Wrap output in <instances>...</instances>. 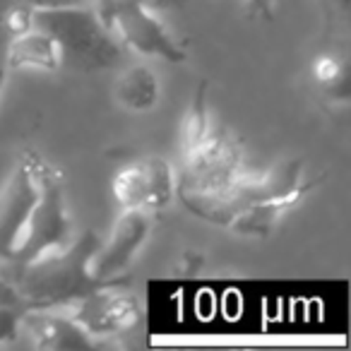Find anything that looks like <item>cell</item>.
I'll use <instances>...</instances> for the list:
<instances>
[{"label": "cell", "mask_w": 351, "mask_h": 351, "mask_svg": "<svg viewBox=\"0 0 351 351\" xmlns=\"http://www.w3.org/2000/svg\"><path fill=\"white\" fill-rule=\"evenodd\" d=\"M99 241L101 239L87 229L60 248L27 263H10L5 274L15 282L29 308H65L104 284L92 272Z\"/></svg>", "instance_id": "obj_1"}, {"label": "cell", "mask_w": 351, "mask_h": 351, "mask_svg": "<svg viewBox=\"0 0 351 351\" xmlns=\"http://www.w3.org/2000/svg\"><path fill=\"white\" fill-rule=\"evenodd\" d=\"M32 27L46 32L56 41L63 63L82 73L108 70L121 60L123 46L108 29L97 8L63 5L32 10Z\"/></svg>", "instance_id": "obj_2"}, {"label": "cell", "mask_w": 351, "mask_h": 351, "mask_svg": "<svg viewBox=\"0 0 351 351\" xmlns=\"http://www.w3.org/2000/svg\"><path fill=\"white\" fill-rule=\"evenodd\" d=\"M70 239H73V221H70L68 202H65L63 178L44 159L39 169V193L12 245L8 263H27L36 255L60 248Z\"/></svg>", "instance_id": "obj_3"}, {"label": "cell", "mask_w": 351, "mask_h": 351, "mask_svg": "<svg viewBox=\"0 0 351 351\" xmlns=\"http://www.w3.org/2000/svg\"><path fill=\"white\" fill-rule=\"evenodd\" d=\"M111 195L118 210L159 215L176 200V171L164 156H137L116 171Z\"/></svg>", "instance_id": "obj_4"}, {"label": "cell", "mask_w": 351, "mask_h": 351, "mask_svg": "<svg viewBox=\"0 0 351 351\" xmlns=\"http://www.w3.org/2000/svg\"><path fill=\"white\" fill-rule=\"evenodd\" d=\"M99 15L104 17L118 44L145 56V58H159L166 63H183L188 58L183 44L173 39V34L166 29L161 17L152 8L128 3V5L101 10Z\"/></svg>", "instance_id": "obj_5"}, {"label": "cell", "mask_w": 351, "mask_h": 351, "mask_svg": "<svg viewBox=\"0 0 351 351\" xmlns=\"http://www.w3.org/2000/svg\"><path fill=\"white\" fill-rule=\"evenodd\" d=\"M65 311L92 339L123 335L140 320V301L130 289L123 287L121 279L99 284L82 298L65 306Z\"/></svg>", "instance_id": "obj_6"}, {"label": "cell", "mask_w": 351, "mask_h": 351, "mask_svg": "<svg viewBox=\"0 0 351 351\" xmlns=\"http://www.w3.org/2000/svg\"><path fill=\"white\" fill-rule=\"evenodd\" d=\"M41 161L44 159L34 152L22 154L0 186V258L3 260L10 258L12 245L36 200Z\"/></svg>", "instance_id": "obj_7"}, {"label": "cell", "mask_w": 351, "mask_h": 351, "mask_svg": "<svg viewBox=\"0 0 351 351\" xmlns=\"http://www.w3.org/2000/svg\"><path fill=\"white\" fill-rule=\"evenodd\" d=\"M152 219L140 210H121L113 219L106 241H99V248L92 258V272L99 282H116L128 272L132 260L145 248L152 234Z\"/></svg>", "instance_id": "obj_8"}, {"label": "cell", "mask_w": 351, "mask_h": 351, "mask_svg": "<svg viewBox=\"0 0 351 351\" xmlns=\"http://www.w3.org/2000/svg\"><path fill=\"white\" fill-rule=\"evenodd\" d=\"M20 335L39 351H84L99 346L63 308H29L22 315Z\"/></svg>", "instance_id": "obj_9"}, {"label": "cell", "mask_w": 351, "mask_h": 351, "mask_svg": "<svg viewBox=\"0 0 351 351\" xmlns=\"http://www.w3.org/2000/svg\"><path fill=\"white\" fill-rule=\"evenodd\" d=\"M317 183H320V178H317V181H306L296 193H291V195L250 202V205H245L243 210L231 219V224L226 226V229L236 236H253V239L258 236V239H267V236H272L274 229L282 224L284 217L291 210H296V207L306 200L308 193L315 191Z\"/></svg>", "instance_id": "obj_10"}, {"label": "cell", "mask_w": 351, "mask_h": 351, "mask_svg": "<svg viewBox=\"0 0 351 351\" xmlns=\"http://www.w3.org/2000/svg\"><path fill=\"white\" fill-rule=\"evenodd\" d=\"M3 56H5L8 68H15V70L53 73V70H58L63 65V58H60V51L56 46V41L46 32L36 29V27L8 39Z\"/></svg>", "instance_id": "obj_11"}, {"label": "cell", "mask_w": 351, "mask_h": 351, "mask_svg": "<svg viewBox=\"0 0 351 351\" xmlns=\"http://www.w3.org/2000/svg\"><path fill=\"white\" fill-rule=\"evenodd\" d=\"M161 84L147 63H132L118 73L113 82V99L132 113H147L159 104Z\"/></svg>", "instance_id": "obj_12"}, {"label": "cell", "mask_w": 351, "mask_h": 351, "mask_svg": "<svg viewBox=\"0 0 351 351\" xmlns=\"http://www.w3.org/2000/svg\"><path fill=\"white\" fill-rule=\"evenodd\" d=\"M212 130L210 121V106H207V82H200V87L193 94L191 106L186 108L181 118V125H178V152L188 154L193 152Z\"/></svg>", "instance_id": "obj_13"}, {"label": "cell", "mask_w": 351, "mask_h": 351, "mask_svg": "<svg viewBox=\"0 0 351 351\" xmlns=\"http://www.w3.org/2000/svg\"><path fill=\"white\" fill-rule=\"evenodd\" d=\"M311 75L315 84L330 97H346V63L335 53H320L313 58Z\"/></svg>", "instance_id": "obj_14"}, {"label": "cell", "mask_w": 351, "mask_h": 351, "mask_svg": "<svg viewBox=\"0 0 351 351\" xmlns=\"http://www.w3.org/2000/svg\"><path fill=\"white\" fill-rule=\"evenodd\" d=\"M27 311H15V308H0V346L12 344L20 337L22 315Z\"/></svg>", "instance_id": "obj_15"}, {"label": "cell", "mask_w": 351, "mask_h": 351, "mask_svg": "<svg viewBox=\"0 0 351 351\" xmlns=\"http://www.w3.org/2000/svg\"><path fill=\"white\" fill-rule=\"evenodd\" d=\"M0 308H15V311H29L25 296L20 293V289L15 287L10 277L5 272H0Z\"/></svg>", "instance_id": "obj_16"}, {"label": "cell", "mask_w": 351, "mask_h": 351, "mask_svg": "<svg viewBox=\"0 0 351 351\" xmlns=\"http://www.w3.org/2000/svg\"><path fill=\"white\" fill-rule=\"evenodd\" d=\"M128 3H135V5H145L152 8V10H169V8H178L183 0H99V8L97 10H108V8H116V5H128Z\"/></svg>", "instance_id": "obj_17"}, {"label": "cell", "mask_w": 351, "mask_h": 351, "mask_svg": "<svg viewBox=\"0 0 351 351\" xmlns=\"http://www.w3.org/2000/svg\"><path fill=\"white\" fill-rule=\"evenodd\" d=\"M243 3L250 17H255V20H272L274 8H277L279 0H243Z\"/></svg>", "instance_id": "obj_18"}, {"label": "cell", "mask_w": 351, "mask_h": 351, "mask_svg": "<svg viewBox=\"0 0 351 351\" xmlns=\"http://www.w3.org/2000/svg\"><path fill=\"white\" fill-rule=\"evenodd\" d=\"M22 5L32 8V10H46V8H63V5H80L84 0H17Z\"/></svg>", "instance_id": "obj_19"}, {"label": "cell", "mask_w": 351, "mask_h": 351, "mask_svg": "<svg viewBox=\"0 0 351 351\" xmlns=\"http://www.w3.org/2000/svg\"><path fill=\"white\" fill-rule=\"evenodd\" d=\"M332 8L337 10V15H341V20H346V15H349V0H327Z\"/></svg>", "instance_id": "obj_20"}, {"label": "cell", "mask_w": 351, "mask_h": 351, "mask_svg": "<svg viewBox=\"0 0 351 351\" xmlns=\"http://www.w3.org/2000/svg\"><path fill=\"white\" fill-rule=\"evenodd\" d=\"M5 80H8V63H5V56L0 51V94L5 89Z\"/></svg>", "instance_id": "obj_21"}, {"label": "cell", "mask_w": 351, "mask_h": 351, "mask_svg": "<svg viewBox=\"0 0 351 351\" xmlns=\"http://www.w3.org/2000/svg\"><path fill=\"white\" fill-rule=\"evenodd\" d=\"M15 3H17V0H0V20L8 15V10H10Z\"/></svg>", "instance_id": "obj_22"}]
</instances>
